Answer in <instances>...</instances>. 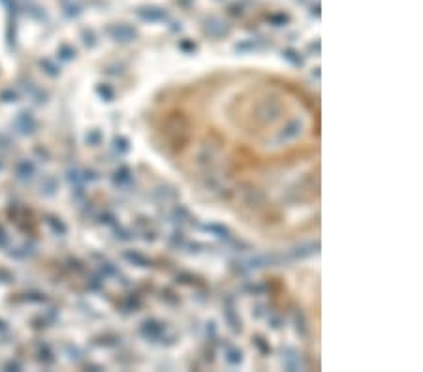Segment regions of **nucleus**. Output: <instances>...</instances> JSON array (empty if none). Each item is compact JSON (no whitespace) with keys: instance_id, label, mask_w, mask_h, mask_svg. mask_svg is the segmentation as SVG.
Here are the masks:
<instances>
[{"instance_id":"1","label":"nucleus","mask_w":423,"mask_h":372,"mask_svg":"<svg viewBox=\"0 0 423 372\" xmlns=\"http://www.w3.org/2000/svg\"><path fill=\"white\" fill-rule=\"evenodd\" d=\"M164 331H166V329H164L162 323H158V321H155V320H147L143 325H141V335L145 336V338H151V340L162 338Z\"/></svg>"},{"instance_id":"2","label":"nucleus","mask_w":423,"mask_h":372,"mask_svg":"<svg viewBox=\"0 0 423 372\" xmlns=\"http://www.w3.org/2000/svg\"><path fill=\"white\" fill-rule=\"evenodd\" d=\"M301 128H303V124H301L299 120H292L288 126L280 132L278 139H280V141H290V139H294V137H297V135L301 134Z\"/></svg>"},{"instance_id":"3","label":"nucleus","mask_w":423,"mask_h":372,"mask_svg":"<svg viewBox=\"0 0 423 372\" xmlns=\"http://www.w3.org/2000/svg\"><path fill=\"white\" fill-rule=\"evenodd\" d=\"M124 258H126L128 261H132L134 265H137V267H149V265H151V261L139 252H126L124 254Z\"/></svg>"},{"instance_id":"4","label":"nucleus","mask_w":423,"mask_h":372,"mask_svg":"<svg viewBox=\"0 0 423 372\" xmlns=\"http://www.w3.org/2000/svg\"><path fill=\"white\" fill-rule=\"evenodd\" d=\"M284 366L288 370H299L301 368V361H299V355L296 351H290L288 355H284Z\"/></svg>"},{"instance_id":"5","label":"nucleus","mask_w":423,"mask_h":372,"mask_svg":"<svg viewBox=\"0 0 423 372\" xmlns=\"http://www.w3.org/2000/svg\"><path fill=\"white\" fill-rule=\"evenodd\" d=\"M282 57L288 60L290 64H294V66H303V57L299 55L297 51H294V49H286V51H282Z\"/></svg>"},{"instance_id":"6","label":"nucleus","mask_w":423,"mask_h":372,"mask_svg":"<svg viewBox=\"0 0 423 372\" xmlns=\"http://www.w3.org/2000/svg\"><path fill=\"white\" fill-rule=\"evenodd\" d=\"M226 361H228V365L237 366L239 363L243 361V353H241V350H237V348H230V350L226 351Z\"/></svg>"},{"instance_id":"7","label":"nucleus","mask_w":423,"mask_h":372,"mask_svg":"<svg viewBox=\"0 0 423 372\" xmlns=\"http://www.w3.org/2000/svg\"><path fill=\"white\" fill-rule=\"evenodd\" d=\"M316 248H318V245L301 246V248H296L294 256H296V258H307V256H312V254L316 252Z\"/></svg>"},{"instance_id":"8","label":"nucleus","mask_w":423,"mask_h":372,"mask_svg":"<svg viewBox=\"0 0 423 372\" xmlns=\"http://www.w3.org/2000/svg\"><path fill=\"white\" fill-rule=\"evenodd\" d=\"M128 180H130V169L128 167H120L119 171L115 173V182L117 184H124Z\"/></svg>"},{"instance_id":"9","label":"nucleus","mask_w":423,"mask_h":372,"mask_svg":"<svg viewBox=\"0 0 423 372\" xmlns=\"http://www.w3.org/2000/svg\"><path fill=\"white\" fill-rule=\"evenodd\" d=\"M205 230L215 233L216 237H228V230L224 226H216V224H211V226H205Z\"/></svg>"},{"instance_id":"10","label":"nucleus","mask_w":423,"mask_h":372,"mask_svg":"<svg viewBox=\"0 0 423 372\" xmlns=\"http://www.w3.org/2000/svg\"><path fill=\"white\" fill-rule=\"evenodd\" d=\"M254 346H256V348H258V350H260L261 353H263V355H269V351H271V348H269V344L265 342V340H263L261 336H256V338H254Z\"/></svg>"},{"instance_id":"11","label":"nucleus","mask_w":423,"mask_h":372,"mask_svg":"<svg viewBox=\"0 0 423 372\" xmlns=\"http://www.w3.org/2000/svg\"><path fill=\"white\" fill-rule=\"evenodd\" d=\"M115 149L119 150V152H126L128 141L124 139V137H117V139H115Z\"/></svg>"},{"instance_id":"12","label":"nucleus","mask_w":423,"mask_h":372,"mask_svg":"<svg viewBox=\"0 0 423 372\" xmlns=\"http://www.w3.org/2000/svg\"><path fill=\"white\" fill-rule=\"evenodd\" d=\"M100 92H102V96L105 94V98H107V100H111V98H113V90L107 89V87H105V89H100Z\"/></svg>"}]
</instances>
